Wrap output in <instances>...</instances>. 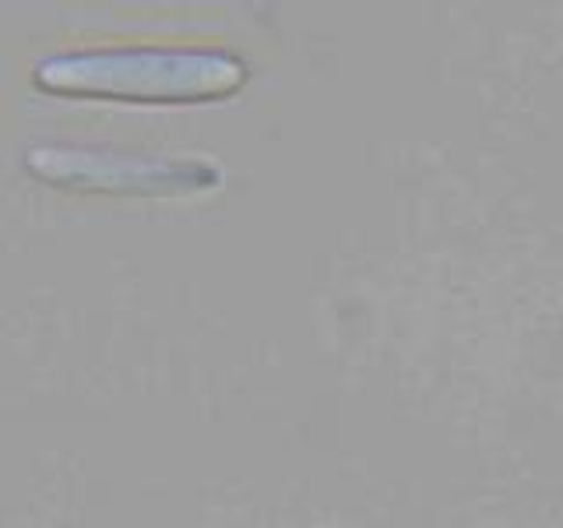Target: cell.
Returning a JSON list of instances; mask_svg holds the SVG:
<instances>
[{
	"instance_id": "6da1fadb",
	"label": "cell",
	"mask_w": 563,
	"mask_h": 528,
	"mask_svg": "<svg viewBox=\"0 0 563 528\" xmlns=\"http://www.w3.org/2000/svg\"><path fill=\"white\" fill-rule=\"evenodd\" d=\"M246 81L251 64L229 46H78L32 67V85L46 96L123 106H211L243 92Z\"/></svg>"
},
{
	"instance_id": "7a4b0ae2",
	"label": "cell",
	"mask_w": 563,
	"mask_h": 528,
	"mask_svg": "<svg viewBox=\"0 0 563 528\" xmlns=\"http://www.w3.org/2000/svg\"><path fill=\"white\" fill-rule=\"evenodd\" d=\"M25 169L46 187L102 198H184L222 180V169L211 158L88 145H40L25 155Z\"/></svg>"
}]
</instances>
